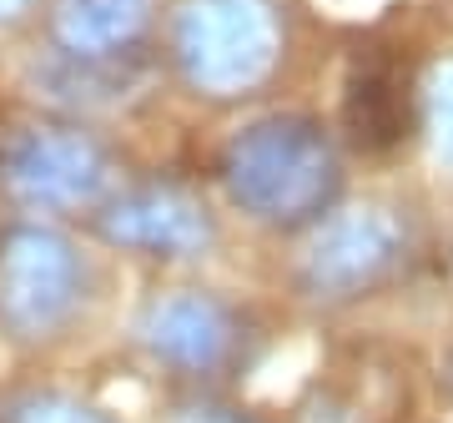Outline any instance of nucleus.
I'll return each mask as SVG.
<instances>
[{
	"instance_id": "nucleus-1",
	"label": "nucleus",
	"mask_w": 453,
	"mask_h": 423,
	"mask_svg": "<svg viewBox=\"0 0 453 423\" xmlns=\"http://www.w3.org/2000/svg\"><path fill=\"white\" fill-rule=\"evenodd\" d=\"M222 187L232 207L277 232L312 227L342 192V162L323 121L312 116H262L247 121L222 151Z\"/></svg>"
},
{
	"instance_id": "nucleus-2",
	"label": "nucleus",
	"mask_w": 453,
	"mask_h": 423,
	"mask_svg": "<svg viewBox=\"0 0 453 423\" xmlns=\"http://www.w3.org/2000/svg\"><path fill=\"white\" fill-rule=\"evenodd\" d=\"M172 61L202 96H247L282 61V20L273 0H177Z\"/></svg>"
},
{
	"instance_id": "nucleus-3",
	"label": "nucleus",
	"mask_w": 453,
	"mask_h": 423,
	"mask_svg": "<svg viewBox=\"0 0 453 423\" xmlns=\"http://www.w3.org/2000/svg\"><path fill=\"white\" fill-rule=\"evenodd\" d=\"M86 293L81 252L46 222L0 232V333L16 342H50L76 318Z\"/></svg>"
},
{
	"instance_id": "nucleus-4",
	"label": "nucleus",
	"mask_w": 453,
	"mask_h": 423,
	"mask_svg": "<svg viewBox=\"0 0 453 423\" xmlns=\"http://www.w3.org/2000/svg\"><path fill=\"white\" fill-rule=\"evenodd\" d=\"M403 262L408 222L383 202H357L312 222V237L297 258V288L318 303H353L393 282Z\"/></svg>"
},
{
	"instance_id": "nucleus-5",
	"label": "nucleus",
	"mask_w": 453,
	"mask_h": 423,
	"mask_svg": "<svg viewBox=\"0 0 453 423\" xmlns=\"http://www.w3.org/2000/svg\"><path fill=\"white\" fill-rule=\"evenodd\" d=\"M0 181L31 212H76L111 187V157L81 127H20L0 147Z\"/></svg>"
},
{
	"instance_id": "nucleus-6",
	"label": "nucleus",
	"mask_w": 453,
	"mask_h": 423,
	"mask_svg": "<svg viewBox=\"0 0 453 423\" xmlns=\"http://www.w3.org/2000/svg\"><path fill=\"white\" fill-rule=\"evenodd\" d=\"M136 342L181 378H217L242 353V318L202 288L157 293L136 318Z\"/></svg>"
},
{
	"instance_id": "nucleus-7",
	"label": "nucleus",
	"mask_w": 453,
	"mask_h": 423,
	"mask_svg": "<svg viewBox=\"0 0 453 423\" xmlns=\"http://www.w3.org/2000/svg\"><path fill=\"white\" fill-rule=\"evenodd\" d=\"M101 242L121 247V252H142V258H202L217 237L207 207L181 187H131L111 196L96 212Z\"/></svg>"
},
{
	"instance_id": "nucleus-8",
	"label": "nucleus",
	"mask_w": 453,
	"mask_h": 423,
	"mask_svg": "<svg viewBox=\"0 0 453 423\" xmlns=\"http://www.w3.org/2000/svg\"><path fill=\"white\" fill-rule=\"evenodd\" d=\"M146 20V0H56L50 31L65 56L81 61H106L121 46L136 41Z\"/></svg>"
},
{
	"instance_id": "nucleus-9",
	"label": "nucleus",
	"mask_w": 453,
	"mask_h": 423,
	"mask_svg": "<svg viewBox=\"0 0 453 423\" xmlns=\"http://www.w3.org/2000/svg\"><path fill=\"white\" fill-rule=\"evenodd\" d=\"M423 121H428V142H434L438 162L453 166V61L434 65V76L423 86Z\"/></svg>"
},
{
	"instance_id": "nucleus-10",
	"label": "nucleus",
	"mask_w": 453,
	"mask_h": 423,
	"mask_svg": "<svg viewBox=\"0 0 453 423\" xmlns=\"http://www.w3.org/2000/svg\"><path fill=\"white\" fill-rule=\"evenodd\" d=\"M11 423H116V419L101 413L96 404L71 398V393H26L11 408Z\"/></svg>"
},
{
	"instance_id": "nucleus-11",
	"label": "nucleus",
	"mask_w": 453,
	"mask_h": 423,
	"mask_svg": "<svg viewBox=\"0 0 453 423\" xmlns=\"http://www.w3.org/2000/svg\"><path fill=\"white\" fill-rule=\"evenodd\" d=\"M166 423H257V419L242 413V408H226V404H187V408H177Z\"/></svg>"
},
{
	"instance_id": "nucleus-12",
	"label": "nucleus",
	"mask_w": 453,
	"mask_h": 423,
	"mask_svg": "<svg viewBox=\"0 0 453 423\" xmlns=\"http://www.w3.org/2000/svg\"><path fill=\"white\" fill-rule=\"evenodd\" d=\"M297 423H357V413L348 404H338V398H318V404L303 408V419Z\"/></svg>"
},
{
	"instance_id": "nucleus-13",
	"label": "nucleus",
	"mask_w": 453,
	"mask_h": 423,
	"mask_svg": "<svg viewBox=\"0 0 453 423\" xmlns=\"http://www.w3.org/2000/svg\"><path fill=\"white\" fill-rule=\"evenodd\" d=\"M31 5H35V0H0V26H16Z\"/></svg>"
}]
</instances>
